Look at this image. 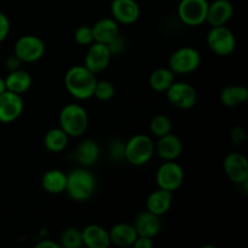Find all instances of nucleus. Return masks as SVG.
<instances>
[{"mask_svg": "<svg viewBox=\"0 0 248 248\" xmlns=\"http://www.w3.org/2000/svg\"><path fill=\"white\" fill-rule=\"evenodd\" d=\"M110 11L113 18L121 24L135 23L140 15V5L136 0H113Z\"/></svg>", "mask_w": 248, "mask_h": 248, "instance_id": "4468645a", "label": "nucleus"}, {"mask_svg": "<svg viewBox=\"0 0 248 248\" xmlns=\"http://www.w3.org/2000/svg\"><path fill=\"white\" fill-rule=\"evenodd\" d=\"M132 246L135 248H153L154 242H153V239H150V237L138 236Z\"/></svg>", "mask_w": 248, "mask_h": 248, "instance_id": "c9c22d12", "label": "nucleus"}, {"mask_svg": "<svg viewBox=\"0 0 248 248\" xmlns=\"http://www.w3.org/2000/svg\"><path fill=\"white\" fill-rule=\"evenodd\" d=\"M96 190V178L86 169H75L67 174L65 191L72 200L84 202L91 199Z\"/></svg>", "mask_w": 248, "mask_h": 248, "instance_id": "f03ea898", "label": "nucleus"}, {"mask_svg": "<svg viewBox=\"0 0 248 248\" xmlns=\"http://www.w3.org/2000/svg\"><path fill=\"white\" fill-rule=\"evenodd\" d=\"M155 154V143L147 135H136L125 143V160L133 166H143Z\"/></svg>", "mask_w": 248, "mask_h": 248, "instance_id": "20e7f679", "label": "nucleus"}, {"mask_svg": "<svg viewBox=\"0 0 248 248\" xmlns=\"http://www.w3.org/2000/svg\"><path fill=\"white\" fill-rule=\"evenodd\" d=\"M230 137H232V140L234 144H242V143L245 142V140H246V131H245V128L241 127V126H236V127L232 131Z\"/></svg>", "mask_w": 248, "mask_h": 248, "instance_id": "f704fd0d", "label": "nucleus"}, {"mask_svg": "<svg viewBox=\"0 0 248 248\" xmlns=\"http://www.w3.org/2000/svg\"><path fill=\"white\" fill-rule=\"evenodd\" d=\"M96 82V74L87 69L84 64L74 65L65 73V89L69 92L70 96L80 99V101H85V99L93 97Z\"/></svg>", "mask_w": 248, "mask_h": 248, "instance_id": "f257e3e1", "label": "nucleus"}, {"mask_svg": "<svg viewBox=\"0 0 248 248\" xmlns=\"http://www.w3.org/2000/svg\"><path fill=\"white\" fill-rule=\"evenodd\" d=\"M234 6L229 0H215L208 4L206 23L211 27L225 26L232 19Z\"/></svg>", "mask_w": 248, "mask_h": 248, "instance_id": "dca6fc26", "label": "nucleus"}, {"mask_svg": "<svg viewBox=\"0 0 248 248\" xmlns=\"http://www.w3.org/2000/svg\"><path fill=\"white\" fill-rule=\"evenodd\" d=\"M98 144L92 140H84L77 145L74 152V157L81 166H92L96 164L99 159Z\"/></svg>", "mask_w": 248, "mask_h": 248, "instance_id": "4be33fe9", "label": "nucleus"}, {"mask_svg": "<svg viewBox=\"0 0 248 248\" xmlns=\"http://www.w3.org/2000/svg\"><path fill=\"white\" fill-rule=\"evenodd\" d=\"M60 246L64 248H80L82 246L81 232L78 228H68L61 234Z\"/></svg>", "mask_w": 248, "mask_h": 248, "instance_id": "cd10ccee", "label": "nucleus"}, {"mask_svg": "<svg viewBox=\"0 0 248 248\" xmlns=\"http://www.w3.org/2000/svg\"><path fill=\"white\" fill-rule=\"evenodd\" d=\"M111 52L106 44L93 43L89 45L86 56H85L84 65L93 74H99L108 68L111 60Z\"/></svg>", "mask_w": 248, "mask_h": 248, "instance_id": "9b49d317", "label": "nucleus"}, {"mask_svg": "<svg viewBox=\"0 0 248 248\" xmlns=\"http://www.w3.org/2000/svg\"><path fill=\"white\" fill-rule=\"evenodd\" d=\"M21 63L22 62L19 61V58L14 53V55H11L10 57L6 58V61H5V67H6L10 72H12V70L18 69V68L21 67Z\"/></svg>", "mask_w": 248, "mask_h": 248, "instance_id": "e433bc0d", "label": "nucleus"}, {"mask_svg": "<svg viewBox=\"0 0 248 248\" xmlns=\"http://www.w3.org/2000/svg\"><path fill=\"white\" fill-rule=\"evenodd\" d=\"M201 64V55L196 48L184 46L174 51L169 60V68L174 74H190Z\"/></svg>", "mask_w": 248, "mask_h": 248, "instance_id": "423d86ee", "label": "nucleus"}, {"mask_svg": "<svg viewBox=\"0 0 248 248\" xmlns=\"http://www.w3.org/2000/svg\"><path fill=\"white\" fill-rule=\"evenodd\" d=\"M110 244L119 247H131L138 237L135 225L128 223H119L109 230Z\"/></svg>", "mask_w": 248, "mask_h": 248, "instance_id": "aec40b11", "label": "nucleus"}, {"mask_svg": "<svg viewBox=\"0 0 248 248\" xmlns=\"http://www.w3.org/2000/svg\"><path fill=\"white\" fill-rule=\"evenodd\" d=\"M248 99L247 87L242 85H229L220 92V102L228 108H235L244 104Z\"/></svg>", "mask_w": 248, "mask_h": 248, "instance_id": "393cba45", "label": "nucleus"}, {"mask_svg": "<svg viewBox=\"0 0 248 248\" xmlns=\"http://www.w3.org/2000/svg\"><path fill=\"white\" fill-rule=\"evenodd\" d=\"M107 46H108V48L110 50L111 55H118V53H120L121 51L124 50V47H125V41H124V39L121 38L120 34H119L114 40H111L110 43L107 44Z\"/></svg>", "mask_w": 248, "mask_h": 248, "instance_id": "72a5a7b5", "label": "nucleus"}, {"mask_svg": "<svg viewBox=\"0 0 248 248\" xmlns=\"http://www.w3.org/2000/svg\"><path fill=\"white\" fill-rule=\"evenodd\" d=\"M150 131L156 137H162L172 131V121L166 115H156L150 121Z\"/></svg>", "mask_w": 248, "mask_h": 248, "instance_id": "c85d7f7f", "label": "nucleus"}, {"mask_svg": "<svg viewBox=\"0 0 248 248\" xmlns=\"http://www.w3.org/2000/svg\"><path fill=\"white\" fill-rule=\"evenodd\" d=\"M46 46L36 35H22L15 43L14 53L22 63H33L45 55Z\"/></svg>", "mask_w": 248, "mask_h": 248, "instance_id": "0eeeda50", "label": "nucleus"}, {"mask_svg": "<svg viewBox=\"0 0 248 248\" xmlns=\"http://www.w3.org/2000/svg\"><path fill=\"white\" fill-rule=\"evenodd\" d=\"M93 41L102 44H109L119 35V23L114 18H102L92 27Z\"/></svg>", "mask_w": 248, "mask_h": 248, "instance_id": "412c9836", "label": "nucleus"}, {"mask_svg": "<svg viewBox=\"0 0 248 248\" xmlns=\"http://www.w3.org/2000/svg\"><path fill=\"white\" fill-rule=\"evenodd\" d=\"M157 188L169 191H176L184 182V170L176 160L165 161L160 165L155 176Z\"/></svg>", "mask_w": 248, "mask_h": 248, "instance_id": "6e6552de", "label": "nucleus"}, {"mask_svg": "<svg viewBox=\"0 0 248 248\" xmlns=\"http://www.w3.org/2000/svg\"><path fill=\"white\" fill-rule=\"evenodd\" d=\"M172 202H173V194H172V191L157 188L156 190L149 194L145 205H147V210L149 212L161 217V216L166 215L171 210Z\"/></svg>", "mask_w": 248, "mask_h": 248, "instance_id": "f3484780", "label": "nucleus"}, {"mask_svg": "<svg viewBox=\"0 0 248 248\" xmlns=\"http://www.w3.org/2000/svg\"><path fill=\"white\" fill-rule=\"evenodd\" d=\"M165 93L167 101L178 109H190L198 102V92L188 82L174 81Z\"/></svg>", "mask_w": 248, "mask_h": 248, "instance_id": "9d476101", "label": "nucleus"}, {"mask_svg": "<svg viewBox=\"0 0 248 248\" xmlns=\"http://www.w3.org/2000/svg\"><path fill=\"white\" fill-rule=\"evenodd\" d=\"M24 103L21 94L5 91L0 94V123L10 124L21 116Z\"/></svg>", "mask_w": 248, "mask_h": 248, "instance_id": "ddd939ff", "label": "nucleus"}, {"mask_svg": "<svg viewBox=\"0 0 248 248\" xmlns=\"http://www.w3.org/2000/svg\"><path fill=\"white\" fill-rule=\"evenodd\" d=\"M89 126V115L84 107L68 104L60 113V127L69 137H81Z\"/></svg>", "mask_w": 248, "mask_h": 248, "instance_id": "7ed1b4c3", "label": "nucleus"}, {"mask_svg": "<svg viewBox=\"0 0 248 248\" xmlns=\"http://www.w3.org/2000/svg\"><path fill=\"white\" fill-rule=\"evenodd\" d=\"M223 167L227 177L232 183L241 186L248 182V161L241 153L228 154L223 162Z\"/></svg>", "mask_w": 248, "mask_h": 248, "instance_id": "f8f14e48", "label": "nucleus"}, {"mask_svg": "<svg viewBox=\"0 0 248 248\" xmlns=\"http://www.w3.org/2000/svg\"><path fill=\"white\" fill-rule=\"evenodd\" d=\"M41 186L48 194L58 195L65 191L67 186V174L57 169L46 172L41 179Z\"/></svg>", "mask_w": 248, "mask_h": 248, "instance_id": "5701e85b", "label": "nucleus"}, {"mask_svg": "<svg viewBox=\"0 0 248 248\" xmlns=\"http://www.w3.org/2000/svg\"><path fill=\"white\" fill-rule=\"evenodd\" d=\"M6 91V82H5V79L0 78V94L4 93Z\"/></svg>", "mask_w": 248, "mask_h": 248, "instance_id": "58836bf2", "label": "nucleus"}, {"mask_svg": "<svg viewBox=\"0 0 248 248\" xmlns=\"http://www.w3.org/2000/svg\"><path fill=\"white\" fill-rule=\"evenodd\" d=\"M155 153L165 161L177 160L183 153V142L178 136L172 132L159 137L155 144Z\"/></svg>", "mask_w": 248, "mask_h": 248, "instance_id": "2eb2a0df", "label": "nucleus"}, {"mask_svg": "<svg viewBox=\"0 0 248 248\" xmlns=\"http://www.w3.org/2000/svg\"><path fill=\"white\" fill-rule=\"evenodd\" d=\"M36 248H61L60 244L55 241H51V240H43V241L38 242L35 245Z\"/></svg>", "mask_w": 248, "mask_h": 248, "instance_id": "4c0bfd02", "label": "nucleus"}, {"mask_svg": "<svg viewBox=\"0 0 248 248\" xmlns=\"http://www.w3.org/2000/svg\"><path fill=\"white\" fill-rule=\"evenodd\" d=\"M206 41L210 50L220 57L230 56L236 47V38L227 26L211 27Z\"/></svg>", "mask_w": 248, "mask_h": 248, "instance_id": "39448f33", "label": "nucleus"}, {"mask_svg": "<svg viewBox=\"0 0 248 248\" xmlns=\"http://www.w3.org/2000/svg\"><path fill=\"white\" fill-rule=\"evenodd\" d=\"M208 4L207 0H181L177 9L179 19L184 24L198 27L206 23Z\"/></svg>", "mask_w": 248, "mask_h": 248, "instance_id": "1a4fd4ad", "label": "nucleus"}, {"mask_svg": "<svg viewBox=\"0 0 248 248\" xmlns=\"http://www.w3.org/2000/svg\"><path fill=\"white\" fill-rule=\"evenodd\" d=\"M174 75L176 74L170 68H159L150 74V87L156 92H166L169 87L176 81Z\"/></svg>", "mask_w": 248, "mask_h": 248, "instance_id": "bb28decb", "label": "nucleus"}, {"mask_svg": "<svg viewBox=\"0 0 248 248\" xmlns=\"http://www.w3.org/2000/svg\"><path fill=\"white\" fill-rule=\"evenodd\" d=\"M133 225H135L138 236H145L153 239L161 230V219H160L159 216L154 215V213L149 212L147 210L144 212H140L137 216Z\"/></svg>", "mask_w": 248, "mask_h": 248, "instance_id": "a211bd4d", "label": "nucleus"}, {"mask_svg": "<svg viewBox=\"0 0 248 248\" xmlns=\"http://www.w3.org/2000/svg\"><path fill=\"white\" fill-rule=\"evenodd\" d=\"M74 39L77 44L80 46H89L93 43V33H92V27L81 26L75 31Z\"/></svg>", "mask_w": 248, "mask_h": 248, "instance_id": "7c9ffc66", "label": "nucleus"}, {"mask_svg": "<svg viewBox=\"0 0 248 248\" xmlns=\"http://www.w3.org/2000/svg\"><path fill=\"white\" fill-rule=\"evenodd\" d=\"M10 28H11V26H10V21L7 16L0 12V44L7 38L10 33Z\"/></svg>", "mask_w": 248, "mask_h": 248, "instance_id": "473e14b6", "label": "nucleus"}, {"mask_svg": "<svg viewBox=\"0 0 248 248\" xmlns=\"http://www.w3.org/2000/svg\"><path fill=\"white\" fill-rule=\"evenodd\" d=\"M108 152L111 159L116 160V161L125 160V143H123L121 140H111V142L109 143Z\"/></svg>", "mask_w": 248, "mask_h": 248, "instance_id": "2f4dec72", "label": "nucleus"}, {"mask_svg": "<svg viewBox=\"0 0 248 248\" xmlns=\"http://www.w3.org/2000/svg\"><path fill=\"white\" fill-rule=\"evenodd\" d=\"M5 82H6L7 91H11L22 96L31 89V77L28 72L18 68V69L12 70L7 74V77L5 78Z\"/></svg>", "mask_w": 248, "mask_h": 248, "instance_id": "b1692460", "label": "nucleus"}, {"mask_svg": "<svg viewBox=\"0 0 248 248\" xmlns=\"http://www.w3.org/2000/svg\"><path fill=\"white\" fill-rule=\"evenodd\" d=\"M82 245L89 248H108L110 246L109 232L101 225H87L81 232Z\"/></svg>", "mask_w": 248, "mask_h": 248, "instance_id": "6ab92c4d", "label": "nucleus"}, {"mask_svg": "<svg viewBox=\"0 0 248 248\" xmlns=\"http://www.w3.org/2000/svg\"><path fill=\"white\" fill-rule=\"evenodd\" d=\"M115 94V87H114L113 82L109 80H97L96 87H94L93 96L96 97L98 101L108 102Z\"/></svg>", "mask_w": 248, "mask_h": 248, "instance_id": "c756f323", "label": "nucleus"}, {"mask_svg": "<svg viewBox=\"0 0 248 248\" xmlns=\"http://www.w3.org/2000/svg\"><path fill=\"white\" fill-rule=\"evenodd\" d=\"M69 136L61 127L51 128L44 138V145L51 153H61L67 148L69 143Z\"/></svg>", "mask_w": 248, "mask_h": 248, "instance_id": "a878e982", "label": "nucleus"}]
</instances>
